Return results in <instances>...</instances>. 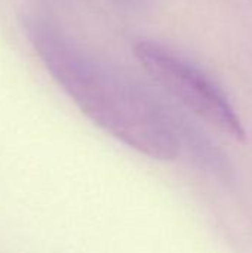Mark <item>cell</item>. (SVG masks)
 <instances>
[{
    "instance_id": "6da1fadb",
    "label": "cell",
    "mask_w": 252,
    "mask_h": 253,
    "mask_svg": "<svg viewBox=\"0 0 252 253\" xmlns=\"http://www.w3.org/2000/svg\"><path fill=\"white\" fill-rule=\"evenodd\" d=\"M24 28L50 77L94 125L153 160L178 157V136L150 90L88 53L46 18L30 16Z\"/></svg>"
},
{
    "instance_id": "7a4b0ae2",
    "label": "cell",
    "mask_w": 252,
    "mask_h": 253,
    "mask_svg": "<svg viewBox=\"0 0 252 253\" xmlns=\"http://www.w3.org/2000/svg\"><path fill=\"white\" fill-rule=\"evenodd\" d=\"M134 53L146 73L172 98L229 138L247 142V130L224 92L192 61L150 39L138 40Z\"/></svg>"
}]
</instances>
